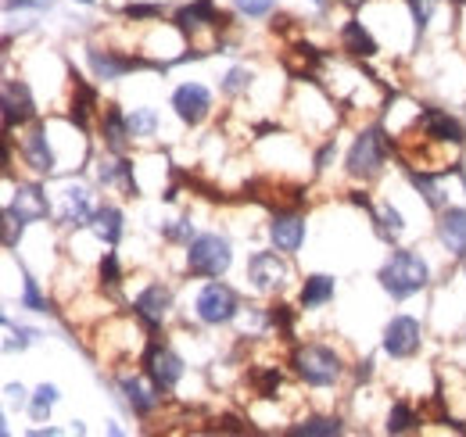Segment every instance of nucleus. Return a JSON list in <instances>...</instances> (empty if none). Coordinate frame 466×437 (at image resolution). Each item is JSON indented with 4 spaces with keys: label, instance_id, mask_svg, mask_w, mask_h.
Returning a JSON list of instances; mask_svg holds the SVG:
<instances>
[{
    "label": "nucleus",
    "instance_id": "ddd939ff",
    "mask_svg": "<svg viewBox=\"0 0 466 437\" xmlns=\"http://www.w3.org/2000/svg\"><path fill=\"white\" fill-rule=\"evenodd\" d=\"M0 105H4V129H7V133L25 129V126H33V122L40 118L36 97H33V90H29L25 79H4V97H0Z\"/></svg>",
    "mask_w": 466,
    "mask_h": 437
},
{
    "label": "nucleus",
    "instance_id": "6ab92c4d",
    "mask_svg": "<svg viewBox=\"0 0 466 437\" xmlns=\"http://www.w3.org/2000/svg\"><path fill=\"white\" fill-rule=\"evenodd\" d=\"M94 190L83 183H68L61 190V208H58V226L61 229H83L94 218Z\"/></svg>",
    "mask_w": 466,
    "mask_h": 437
},
{
    "label": "nucleus",
    "instance_id": "2f4dec72",
    "mask_svg": "<svg viewBox=\"0 0 466 437\" xmlns=\"http://www.w3.org/2000/svg\"><path fill=\"white\" fill-rule=\"evenodd\" d=\"M298 316H301V309H294L288 301L269 305V327L277 330V337H284L288 344H294V337H298Z\"/></svg>",
    "mask_w": 466,
    "mask_h": 437
},
{
    "label": "nucleus",
    "instance_id": "f257e3e1",
    "mask_svg": "<svg viewBox=\"0 0 466 437\" xmlns=\"http://www.w3.org/2000/svg\"><path fill=\"white\" fill-rule=\"evenodd\" d=\"M291 366H294V377L305 383V387H316V391L338 387V383L345 381V373H349L345 355L334 344H323V340L294 344Z\"/></svg>",
    "mask_w": 466,
    "mask_h": 437
},
{
    "label": "nucleus",
    "instance_id": "a18cd8bd",
    "mask_svg": "<svg viewBox=\"0 0 466 437\" xmlns=\"http://www.w3.org/2000/svg\"><path fill=\"white\" fill-rule=\"evenodd\" d=\"M373 366H377V362H373L370 355H366V359H359V362H355V370H351V373H355V381H359V383L373 381Z\"/></svg>",
    "mask_w": 466,
    "mask_h": 437
},
{
    "label": "nucleus",
    "instance_id": "ea45409f",
    "mask_svg": "<svg viewBox=\"0 0 466 437\" xmlns=\"http://www.w3.org/2000/svg\"><path fill=\"white\" fill-rule=\"evenodd\" d=\"M194 237H198V233H194V218L190 216H179V218H173L169 226H162V240H166V244H179V248H187Z\"/></svg>",
    "mask_w": 466,
    "mask_h": 437
},
{
    "label": "nucleus",
    "instance_id": "2eb2a0df",
    "mask_svg": "<svg viewBox=\"0 0 466 437\" xmlns=\"http://www.w3.org/2000/svg\"><path fill=\"white\" fill-rule=\"evenodd\" d=\"M380 348H384V355H391L399 362L412 359L423 348V323L416 316H391L384 327V337H380Z\"/></svg>",
    "mask_w": 466,
    "mask_h": 437
},
{
    "label": "nucleus",
    "instance_id": "37998d69",
    "mask_svg": "<svg viewBox=\"0 0 466 437\" xmlns=\"http://www.w3.org/2000/svg\"><path fill=\"white\" fill-rule=\"evenodd\" d=\"M334 158H338V140H334V137H327V140H323V147L316 151V172H327Z\"/></svg>",
    "mask_w": 466,
    "mask_h": 437
},
{
    "label": "nucleus",
    "instance_id": "f8f14e48",
    "mask_svg": "<svg viewBox=\"0 0 466 437\" xmlns=\"http://www.w3.org/2000/svg\"><path fill=\"white\" fill-rule=\"evenodd\" d=\"M176 309V294L169 283L162 279H151L137 298H133V316L144 323L147 330H162L169 320H173Z\"/></svg>",
    "mask_w": 466,
    "mask_h": 437
},
{
    "label": "nucleus",
    "instance_id": "7c9ffc66",
    "mask_svg": "<svg viewBox=\"0 0 466 437\" xmlns=\"http://www.w3.org/2000/svg\"><path fill=\"white\" fill-rule=\"evenodd\" d=\"M61 401V391L58 383H40L33 394H29V416L36 420V423H47L51 420V412H55V405Z\"/></svg>",
    "mask_w": 466,
    "mask_h": 437
},
{
    "label": "nucleus",
    "instance_id": "c756f323",
    "mask_svg": "<svg viewBox=\"0 0 466 437\" xmlns=\"http://www.w3.org/2000/svg\"><path fill=\"white\" fill-rule=\"evenodd\" d=\"M420 423L423 420L409 401H391L388 420H384V434H412V431H420Z\"/></svg>",
    "mask_w": 466,
    "mask_h": 437
},
{
    "label": "nucleus",
    "instance_id": "a878e982",
    "mask_svg": "<svg viewBox=\"0 0 466 437\" xmlns=\"http://www.w3.org/2000/svg\"><path fill=\"white\" fill-rule=\"evenodd\" d=\"M406 179H409V187L423 198V205L438 216L445 205H449V194L441 190V176L438 172H431V168H416V165H406Z\"/></svg>",
    "mask_w": 466,
    "mask_h": 437
},
{
    "label": "nucleus",
    "instance_id": "f3484780",
    "mask_svg": "<svg viewBox=\"0 0 466 437\" xmlns=\"http://www.w3.org/2000/svg\"><path fill=\"white\" fill-rule=\"evenodd\" d=\"M173 111L183 126L198 129L212 115V90L205 83H179L173 90Z\"/></svg>",
    "mask_w": 466,
    "mask_h": 437
},
{
    "label": "nucleus",
    "instance_id": "58836bf2",
    "mask_svg": "<svg viewBox=\"0 0 466 437\" xmlns=\"http://www.w3.org/2000/svg\"><path fill=\"white\" fill-rule=\"evenodd\" d=\"M122 15H126L129 22H162V18H166V4H158V0H151V4L129 0V4L122 7Z\"/></svg>",
    "mask_w": 466,
    "mask_h": 437
},
{
    "label": "nucleus",
    "instance_id": "423d86ee",
    "mask_svg": "<svg viewBox=\"0 0 466 437\" xmlns=\"http://www.w3.org/2000/svg\"><path fill=\"white\" fill-rule=\"evenodd\" d=\"M240 312H244L240 294L233 290L230 283H223V276L219 279H208L198 290V298H194V316L205 327H230L233 320H240Z\"/></svg>",
    "mask_w": 466,
    "mask_h": 437
},
{
    "label": "nucleus",
    "instance_id": "412c9836",
    "mask_svg": "<svg viewBox=\"0 0 466 437\" xmlns=\"http://www.w3.org/2000/svg\"><path fill=\"white\" fill-rule=\"evenodd\" d=\"M97 183L105 187V190H118V194H126V198H140V183H137V165L133 158H126V155H108V158H101L97 162Z\"/></svg>",
    "mask_w": 466,
    "mask_h": 437
},
{
    "label": "nucleus",
    "instance_id": "de8ad7c7",
    "mask_svg": "<svg viewBox=\"0 0 466 437\" xmlns=\"http://www.w3.org/2000/svg\"><path fill=\"white\" fill-rule=\"evenodd\" d=\"M309 4H316L319 11H327V7H330V0H309Z\"/></svg>",
    "mask_w": 466,
    "mask_h": 437
},
{
    "label": "nucleus",
    "instance_id": "b1692460",
    "mask_svg": "<svg viewBox=\"0 0 466 437\" xmlns=\"http://www.w3.org/2000/svg\"><path fill=\"white\" fill-rule=\"evenodd\" d=\"M341 51L351 55L355 61H370V57L380 55L373 33L366 29V22H362L359 15H349V18L341 22Z\"/></svg>",
    "mask_w": 466,
    "mask_h": 437
},
{
    "label": "nucleus",
    "instance_id": "aec40b11",
    "mask_svg": "<svg viewBox=\"0 0 466 437\" xmlns=\"http://www.w3.org/2000/svg\"><path fill=\"white\" fill-rule=\"evenodd\" d=\"M97 133L108 155H126L133 147V133H129V111H122L116 101H108L97 115Z\"/></svg>",
    "mask_w": 466,
    "mask_h": 437
},
{
    "label": "nucleus",
    "instance_id": "3c124183",
    "mask_svg": "<svg viewBox=\"0 0 466 437\" xmlns=\"http://www.w3.org/2000/svg\"><path fill=\"white\" fill-rule=\"evenodd\" d=\"M463 344H466V333H463Z\"/></svg>",
    "mask_w": 466,
    "mask_h": 437
},
{
    "label": "nucleus",
    "instance_id": "a211bd4d",
    "mask_svg": "<svg viewBox=\"0 0 466 437\" xmlns=\"http://www.w3.org/2000/svg\"><path fill=\"white\" fill-rule=\"evenodd\" d=\"M118 391H122V401L129 405V412L137 416V420H151L155 412H158V405L166 401V394L155 387V383L144 377H137V373H118Z\"/></svg>",
    "mask_w": 466,
    "mask_h": 437
},
{
    "label": "nucleus",
    "instance_id": "09e8293b",
    "mask_svg": "<svg viewBox=\"0 0 466 437\" xmlns=\"http://www.w3.org/2000/svg\"><path fill=\"white\" fill-rule=\"evenodd\" d=\"M76 4H86V7H94V4H97V0H76Z\"/></svg>",
    "mask_w": 466,
    "mask_h": 437
},
{
    "label": "nucleus",
    "instance_id": "f704fd0d",
    "mask_svg": "<svg viewBox=\"0 0 466 437\" xmlns=\"http://www.w3.org/2000/svg\"><path fill=\"white\" fill-rule=\"evenodd\" d=\"M406 4H409V15H412V25H416V40H423L427 29H431L434 11L441 7V0H406Z\"/></svg>",
    "mask_w": 466,
    "mask_h": 437
},
{
    "label": "nucleus",
    "instance_id": "c9c22d12",
    "mask_svg": "<svg viewBox=\"0 0 466 437\" xmlns=\"http://www.w3.org/2000/svg\"><path fill=\"white\" fill-rule=\"evenodd\" d=\"M97 276H101V290H118L122 287V262H118V251H105L101 255V266H97Z\"/></svg>",
    "mask_w": 466,
    "mask_h": 437
},
{
    "label": "nucleus",
    "instance_id": "72a5a7b5",
    "mask_svg": "<svg viewBox=\"0 0 466 437\" xmlns=\"http://www.w3.org/2000/svg\"><path fill=\"white\" fill-rule=\"evenodd\" d=\"M18 309H29V312H51V301L47 294L40 290V279L22 269V298H18Z\"/></svg>",
    "mask_w": 466,
    "mask_h": 437
},
{
    "label": "nucleus",
    "instance_id": "c03bdc74",
    "mask_svg": "<svg viewBox=\"0 0 466 437\" xmlns=\"http://www.w3.org/2000/svg\"><path fill=\"white\" fill-rule=\"evenodd\" d=\"M4 394H7V405H11V409H15V405H18V409H22V405H29V394H25V387H22V383H7V387H4Z\"/></svg>",
    "mask_w": 466,
    "mask_h": 437
},
{
    "label": "nucleus",
    "instance_id": "1a4fd4ad",
    "mask_svg": "<svg viewBox=\"0 0 466 437\" xmlns=\"http://www.w3.org/2000/svg\"><path fill=\"white\" fill-rule=\"evenodd\" d=\"M173 25L179 36L194 40L198 33H227L233 22L216 0H187L173 11Z\"/></svg>",
    "mask_w": 466,
    "mask_h": 437
},
{
    "label": "nucleus",
    "instance_id": "c85d7f7f",
    "mask_svg": "<svg viewBox=\"0 0 466 437\" xmlns=\"http://www.w3.org/2000/svg\"><path fill=\"white\" fill-rule=\"evenodd\" d=\"M129 133H133V140H155L158 133H162V115L151 108V105H140V108L129 111Z\"/></svg>",
    "mask_w": 466,
    "mask_h": 437
},
{
    "label": "nucleus",
    "instance_id": "cd10ccee",
    "mask_svg": "<svg viewBox=\"0 0 466 437\" xmlns=\"http://www.w3.org/2000/svg\"><path fill=\"white\" fill-rule=\"evenodd\" d=\"M291 437H334V434H345V420L341 416H305L288 427Z\"/></svg>",
    "mask_w": 466,
    "mask_h": 437
},
{
    "label": "nucleus",
    "instance_id": "4be33fe9",
    "mask_svg": "<svg viewBox=\"0 0 466 437\" xmlns=\"http://www.w3.org/2000/svg\"><path fill=\"white\" fill-rule=\"evenodd\" d=\"M434 233H438L441 248H445L452 259L463 262L466 259V208H460V205H445V208L438 212Z\"/></svg>",
    "mask_w": 466,
    "mask_h": 437
},
{
    "label": "nucleus",
    "instance_id": "0eeeda50",
    "mask_svg": "<svg viewBox=\"0 0 466 437\" xmlns=\"http://www.w3.org/2000/svg\"><path fill=\"white\" fill-rule=\"evenodd\" d=\"M291 255H284V251H269V248H262V251H255V255H248V266H244V279L251 283V290H258V294H284L288 287H291V262H288Z\"/></svg>",
    "mask_w": 466,
    "mask_h": 437
},
{
    "label": "nucleus",
    "instance_id": "39448f33",
    "mask_svg": "<svg viewBox=\"0 0 466 437\" xmlns=\"http://www.w3.org/2000/svg\"><path fill=\"white\" fill-rule=\"evenodd\" d=\"M86 65L94 72L97 83H118L122 76L129 72H140V68H151V72H169V61H155V57L144 55H129V51H116V47H101V44H90L86 47Z\"/></svg>",
    "mask_w": 466,
    "mask_h": 437
},
{
    "label": "nucleus",
    "instance_id": "4c0bfd02",
    "mask_svg": "<svg viewBox=\"0 0 466 437\" xmlns=\"http://www.w3.org/2000/svg\"><path fill=\"white\" fill-rule=\"evenodd\" d=\"M4 330H7V340H4V348L7 351H25V348H33L44 333L40 330H33V327H15L11 320H4Z\"/></svg>",
    "mask_w": 466,
    "mask_h": 437
},
{
    "label": "nucleus",
    "instance_id": "6e6552de",
    "mask_svg": "<svg viewBox=\"0 0 466 437\" xmlns=\"http://www.w3.org/2000/svg\"><path fill=\"white\" fill-rule=\"evenodd\" d=\"M140 366H144L147 381L155 383L162 394H173L176 387H179V381H183V373H187L183 355L176 351L169 340H162V337H151L147 340V348L140 355Z\"/></svg>",
    "mask_w": 466,
    "mask_h": 437
},
{
    "label": "nucleus",
    "instance_id": "dca6fc26",
    "mask_svg": "<svg viewBox=\"0 0 466 437\" xmlns=\"http://www.w3.org/2000/svg\"><path fill=\"white\" fill-rule=\"evenodd\" d=\"M269 244L284 255H298L305 248V237H309V226H305V216H298V208H277L269 226Z\"/></svg>",
    "mask_w": 466,
    "mask_h": 437
},
{
    "label": "nucleus",
    "instance_id": "393cba45",
    "mask_svg": "<svg viewBox=\"0 0 466 437\" xmlns=\"http://www.w3.org/2000/svg\"><path fill=\"white\" fill-rule=\"evenodd\" d=\"M105 248H118V240L126 237V216H122V208L112 205V201H101L97 208H94V218H90V226H86Z\"/></svg>",
    "mask_w": 466,
    "mask_h": 437
},
{
    "label": "nucleus",
    "instance_id": "20e7f679",
    "mask_svg": "<svg viewBox=\"0 0 466 437\" xmlns=\"http://www.w3.org/2000/svg\"><path fill=\"white\" fill-rule=\"evenodd\" d=\"M391 151H395V144L384 133V126H366L351 140L349 155H345V172H349L351 179H359V183H370V179H377L384 172Z\"/></svg>",
    "mask_w": 466,
    "mask_h": 437
},
{
    "label": "nucleus",
    "instance_id": "79ce46f5",
    "mask_svg": "<svg viewBox=\"0 0 466 437\" xmlns=\"http://www.w3.org/2000/svg\"><path fill=\"white\" fill-rule=\"evenodd\" d=\"M55 4L58 0H4V11L11 15V11H36V15H44V11H55Z\"/></svg>",
    "mask_w": 466,
    "mask_h": 437
},
{
    "label": "nucleus",
    "instance_id": "bb28decb",
    "mask_svg": "<svg viewBox=\"0 0 466 437\" xmlns=\"http://www.w3.org/2000/svg\"><path fill=\"white\" fill-rule=\"evenodd\" d=\"M370 218H373V233H377L384 244H399V240H402V233H406V216H402L391 201H384L380 208H373Z\"/></svg>",
    "mask_w": 466,
    "mask_h": 437
},
{
    "label": "nucleus",
    "instance_id": "7ed1b4c3",
    "mask_svg": "<svg viewBox=\"0 0 466 437\" xmlns=\"http://www.w3.org/2000/svg\"><path fill=\"white\" fill-rule=\"evenodd\" d=\"M233 266V244L227 233H198L190 244H187V255H183V269L190 279H219L227 276Z\"/></svg>",
    "mask_w": 466,
    "mask_h": 437
},
{
    "label": "nucleus",
    "instance_id": "4468645a",
    "mask_svg": "<svg viewBox=\"0 0 466 437\" xmlns=\"http://www.w3.org/2000/svg\"><path fill=\"white\" fill-rule=\"evenodd\" d=\"M22 162L29 165L33 176H55V172H58V158H55V147H51L47 118H36L33 126H25V137H22Z\"/></svg>",
    "mask_w": 466,
    "mask_h": 437
},
{
    "label": "nucleus",
    "instance_id": "9d476101",
    "mask_svg": "<svg viewBox=\"0 0 466 437\" xmlns=\"http://www.w3.org/2000/svg\"><path fill=\"white\" fill-rule=\"evenodd\" d=\"M412 129L427 144H441V147H463L466 144L463 122L456 115H449L445 108H434V105H420L416 118H412Z\"/></svg>",
    "mask_w": 466,
    "mask_h": 437
},
{
    "label": "nucleus",
    "instance_id": "473e14b6",
    "mask_svg": "<svg viewBox=\"0 0 466 437\" xmlns=\"http://www.w3.org/2000/svg\"><path fill=\"white\" fill-rule=\"evenodd\" d=\"M248 383H251V391H255V398H277V391H280V383H284V373L277 370V366H255L251 373H248Z\"/></svg>",
    "mask_w": 466,
    "mask_h": 437
},
{
    "label": "nucleus",
    "instance_id": "a19ab883",
    "mask_svg": "<svg viewBox=\"0 0 466 437\" xmlns=\"http://www.w3.org/2000/svg\"><path fill=\"white\" fill-rule=\"evenodd\" d=\"M233 11H237L240 18L258 22V18H269V15L277 11V0H233Z\"/></svg>",
    "mask_w": 466,
    "mask_h": 437
},
{
    "label": "nucleus",
    "instance_id": "8fccbe9b",
    "mask_svg": "<svg viewBox=\"0 0 466 437\" xmlns=\"http://www.w3.org/2000/svg\"><path fill=\"white\" fill-rule=\"evenodd\" d=\"M463 276H466V259H463Z\"/></svg>",
    "mask_w": 466,
    "mask_h": 437
},
{
    "label": "nucleus",
    "instance_id": "e433bc0d",
    "mask_svg": "<svg viewBox=\"0 0 466 437\" xmlns=\"http://www.w3.org/2000/svg\"><path fill=\"white\" fill-rule=\"evenodd\" d=\"M251 79H255V72H251L248 65H233L230 72L223 76V83H219V90H223L227 97H240V94H248V86H251Z\"/></svg>",
    "mask_w": 466,
    "mask_h": 437
},
{
    "label": "nucleus",
    "instance_id": "49530a36",
    "mask_svg": "<svg viewBox=\"0 0 466 437\" xmlns=\"http://www.w3.org/2000/svg\"><path fill=\"white\" fill-rule=\"evenodd\" d=\"M351 205H359V208L373 212V201H370V194H366V190H351Z\"/></svg>",
    "mask_w": 466,
    "mask_h": 437
},
{
    "label": "nucleus",
    "instance_id": "9b49d317",
    "mask_svg": "<svg viewBox=\"0 0 466 437\" xmlns=\"http://www.w3.org/2000/svg\"><path fill=\"white\" fill-rule=\"evenodd\" d=\"M47 216H51V198L44 194L40 183H18L11 201H7V208H4V222L15 226L18 233H25V226L44 222Z\"/></svg>",
    "mask_w": 466,
    "mask_h": 437
},
{
    "label": "nucleus",
    "instance_id": "f03ea898",
    "mask_svg": "<svg viewBox=\"0 0 466 437\" xmlns=\"http://www.w3.org/2000/svg\"><path fill=\"white\" fill-rule=\"evenodd\" d=\"M377 279H380V290H384V294H391L395 301H406V298H412V294H420V290L431 287V266H427V259H423L420 251L399 248V251H391V255L384 259Z\"/></svg>",
    "mask_w": 466,
    "mask_h": 437
},
{
    "label": "nucleus",
    "instance_id": "5701e85b",
    "mask_svg": "<svg viewBox=\"0 0 466 437\" xmlns=\"http://www.w3.org/2000/svg\"><path fill=\"white\" fill-rule=\"evenodd\" d=\"M338 294V279L330 273H309L298 287V309L301 312H319L334 301Z\"/></svg>",
    "mask_w": 466,
    "mask_h": 437
}]
</instances>
